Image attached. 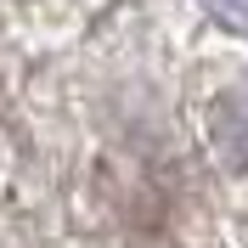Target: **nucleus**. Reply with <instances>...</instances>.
<instances>
[{
	"mask_svg": "<svg viewBox=\"0 0 248 248\" xmlns=\"http://www.w3.org/2000/svg\"><path fill=\"white\" fill-rule=\"evenodd\" d=\"M215 141L248 170V79L237 85V91L220 96V108H215Z\"/></svg>",
	"mask_w": 248,
	"mask_h": 248,
	"instance_id": "1",
	"label": "nucleus"
}]
</instances>
